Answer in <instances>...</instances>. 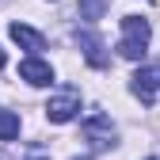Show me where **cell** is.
Here are the masks:
<instances>
[{
    "mask_svg": "<svg viewBox=\"0 0 160 160\" xmlns=\"http://www.w3.org/2000/svg\"><path fill=\"white\" fill-rule=\"evenodd\" d=\"M149 38H152L149 19H141V15H122V38H118V53H122V57H130V61L145 57Z\"/></svg>",
    "mask_w": 160,
    "mask_h": 160,
    "instance_id": "obj_1",
    "label": "cell"
},
{
    "mask_svg": "<svg viewBox=\"0 0 160 160\" xmlns=\"http://www.w3.org/2000/svg\"><path fill=\"white\" fill-rule=\"evenodd\" d=\"M76 114H80V92L76 88L57 92L50 103H46V118H50V122H72Z\"/></svg>",
    "mask_w": 160,
    "mask_h": 160,
    "instance_id": "obj_2",
    "label": "cell"
},
{
    "mask_svg": "<svg viewBox=\"0 0 160 160\" xmlns=\"http://www.w3.org/2000/svg\"><path fill=\"white\" fill-rule=\"evenodd\" d=\"M84 137H88L95 149H111V145H114V126H111V118H107V114H92L88 122H84Z\"/></svg>",
    "mask_w": 160,
    "mask_h": 160,
    "instance_id": "obj_3",
    "label": "cell"
},
{
    "mask_svg": "<svg viewBox=\"0 0 160 160\" xmlns=\"http://www.w3.org/2000/svg\"><path fill=\"white\" fill-rule=\"evenodd\" d=\"M160 92V65H149V69H137L133 72V95L141 103H152Z\"/></svg>",
    "mask_w": 160,
    "mask_h": 160,
    "instance_id": "obj_4",
    "label": "cell"
},
{
    "mask_svg": "<svg viewBox=\"0 0 160 160\" xmlns=\"http://www.w3.org/2000/svg\"><path fill=\"white\" fill-rule=\"evenodd\" d=\"M19 76H23L27 84H34V88H46L53 80V69L46 61H38V57H23V61H19Z\"/></svg>",
    "mask_w": 160,
    "mask_h": 160,
    "instance_id": "obj_5",
    "label": "cell"
},
{
    "mask_svg": "<svg viewBox=\"0 0 160 160\" xmlns=\"http://www.w3.org/2000/svg\"><path fill=\"white\" fill-rule=\"evenodd\" d=\"M80 50H84V61L92 65V69H107V53H103V42H99V34H92V31H80Z\"/></svg>",
    "mask_w": 160,
    "mask_h": 160,
    "instance_id": "obj_6",
    "label": "cell"
},
{
    "mask_svg": "<svg viewBox=\"0 0 160 160\" xmlns=\"http://www.w3.org/2000/svg\"><path fill=\"white\" fill-rule=\"evenodd\" d=\"M8 34H12V42H15V46H23V50H31V53H38V50L46 46V38L38 34L34 27H27V23H12Z\"/></svg>",
    "mask_w": 160,
    "mask_h": 160,
    "instance_id": "obj_7",
    "label": "cell"
},
{
    "mask_svg": "<svg viewBox=\"0 0 160 160\" xmlns=\"http://www.w3.org/2000/svg\"><path fill=\"white\" fill-rule=\"evenodd\" d=\"M12 137H19V114L0 111V141H12Z\"/></svg>",
    "mask_w": 160,
    "mask_h": 160,
    "instance_id": "obj_8",
    "label": "cell"
},
{
    "mask_svg": "<svg viewBox=\"0 0 160 160\" xmlns=\"http://www.w3.org/2000/svg\"><path fill=\"white\" fill-rule=\"evenodd\" d=\"M107 12V0H80V15L84 19H99Z\"/></svg>",
    "mask_w": 160,
    "mask_h": 160,
    "instance_id": "obj_9",
    "label": "cell"
},
{
    "mask_svg": "<svg viewBox=\"0 0 160 160\" xmlns=\"http://www.w3.org/2000/svg\"><path fill=\"white\" fill-rule=\"evenodd\" d=\"M4 61H8V57H4V50H0V69H4Z\"/></svg>",
    "mask_w": 160,
    "mask_h": 160,
    "instance_id": "obj_10",
    "label": "cell"
},
{
    "mask_svg": "<svg viewBox=\"0 0 160 160\" xmlns=\"http://www.w3.org/2000/svg\"><path fill=\"white\" fill-rule=\"evenodd\" d=\"M72 160H92V156H72Z\"/></svg>",
    "mask_w": 160,
    "mask_h": 160,
    "instance_id": "obj_11",
    "label": "cell"
},
{
    "mask_svg": "<svg viewBox=\"0 0 160 160\" xmlns=\"http://www.w3.org/2000/svg\"><path fill=\"white\" fill-rule=\"evenodd\" d=\"M149 160H156V156H149Z\"/></svg>",
    "mask_w": 160,
    "mask_h": 160,
    "instance_id": "obj_12",
    "label": "cell"
}]
</instances>
